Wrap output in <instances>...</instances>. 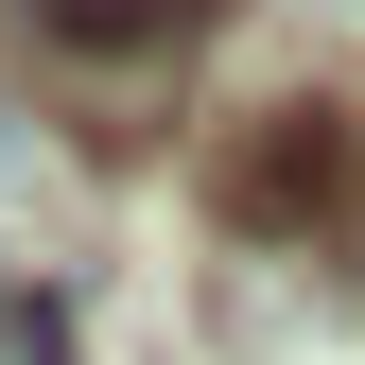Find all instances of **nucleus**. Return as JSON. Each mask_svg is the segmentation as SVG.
Listing matches in <instances>:
<instances>
[{
    "mask_svg": "<svg viewBox=\"0 0 365 365\" xmlns=\"http://www.w3.org/2000/svg\"><path fill=\"white\" fill-rule=\"evenodd\" d=\"M209 209L261 261H365V105H261L209 157Z\"/></svg>",
    "mask_w": 365,
    "mask_h": 365,
    "instance_id": "1",
    "label": "nucleus"
},
{
    "mask_svg": "<svg viewBox=\"0 0 365 365\" xmlns=\"http://www.w3.org/2000/svg\"><path fill=\"white\" fill-rule=\"evenodd\" d=\"M18 18H35V53H53L70 87H105V105H122V140H157V87L209 53L226 0H18Z\"/></svg>",
    "mask_w": 365,
    "mask_h": 365,
    "instance_id": "2",
    "label": "nucleus"
},
{
    "mask_svg": "<svg viewBox=\"0 0 365 365\" xmlns=\"http://www.w3.org/2000/svg\"><path fill=\"white\" fill-rule=\"evenodd\" d=\"M0 313H18V296H0Z\"/></svg>",
    "mask_w": 365,
    "mask_h": 365,
    "instance_id": "3",
    "label": "nucleus"
}]
</instances>
